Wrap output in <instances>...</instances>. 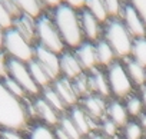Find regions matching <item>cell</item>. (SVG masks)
<instances>
[{
	"mask_svg": "<svg viewBox=\"0 0 146 139\" xmlns=\"http://www.w3.org/2000/svg\"><path fill=\"white\" fill-rule=\"evenodd\" d=\"M27 67H29V70H30V75L33 78V80L36 82V85L40 88V89H46L49 86H52V79L50 76L47 75V72L44 70V69L40 66V63L37 60H32L27 63Z\"/></svg>",
	"mask_w": 146,
	"mask_h": 139,
	"instance_id": "obj_22",
	"label": "cell"
},
{
	"mask_svg": "<svg viewBox=\"0 0 146 139\" xmlns=\"http://www.w3.org/2000/svg\"><path fill=\"white\" fill-rule=\"evenodd\" d=\"M29 113L22 99L13 96L0 80V128L3 130H22L27 126Z\"/></svg>",
	"mask_w": 146,
	"mask_h": 139,
	"instance_id": "obj_2",
	"label": "cell"
},
{
	"mask_svg": "<svg viewBox=\"0 0 146 139\" xmlns=\"http://www.w3.org/2000/svg\"><path fill=\"white\" fill-rule=\"evenodd\" d=\"M15 2L22 15L37 19L44 13V7L40 3V0H15Z\"/></svg>",
	"mask_w": 146,
	"mask_h": 139,
	"instance_id": "obj_23",
	"label": "cell"
},
{
	"mask_svg": "<svg viewBox=\"0 0 146 139\" xmlns=\"http://www.w3.org/2000/svg\"><path fill=\"white\" fill-rule=\"evenodd\" d=\"M36 45L46 47L56 55H62L66 50V45L62 40L50 15L47 13H43L36 19Z\"/></svg>",
	"mask_w": 146,
	"mask_h": 139,
	"instance_id": "obj_4",
	"label": "cell"
},
{
	"mask_svg": "<svg viewBox=\"0 0 146 139\" xmlns=\"http://www.w3.org/2000/svg\"><path fill=\"white\" fill-rule=\"evenodd\" d=\"M106 116L119 128V126H125L129 120V115H127V110L125 108V105L119 100H112L108 103V108H106Z\"/></svg>",
	"mask_w": 146,
	"mask_h": 139,
	"instance_id": "obj_20",
	"label": "cell"
},
{
	"mask_svg": "<svg viewBox=\"0 0 146 139\" xmlns=\"http://www.w3.org/2000/svg\"><path fill=\"white\" fill-rule=\"evenodd\" d=\"M59 128H60L70 139H82V138H83L82 133L78 130L76 125L73 123L72 119H70L69 116H66V115H63V116L60 118V120H59Z\"/></svg>",
	"mask_w": 146,
	"mask_h": 139,
	"instance_id": "obj_28",
	"label": "cell"
},
{
	"mask_svg": "<svg viewBox=\"0 0 146 139\" xmlns=\"http://www.w3.org/2000/svg\"><path fill=\"white\" fill-rule=\"evenodd\" d=\"M82 108L83 110L93 119V120H100V119H105V115H106V102H105V98L96 95V93H90L88 95L86 98H83V102H82Z\"/></svg>",
	"mask_w": 146,
	"mask_h": 139,
	"instance_id": "obj_14",
	"label": "cell"
},
{
	"mask_svg": "<svg viewBox=\"0 0 146 139\" xmlns=\"http://www.w3.org/2000/svg\"><path fill=\"white\" fill-rule=\"evenodd\" d=\"M129 3L140 15V17L143 19V22L146 25V0H129Z\"/></svg>",
	"mask_w": 146,
	"mask_h": 139,
	"instance_id": "obj_36",
	"label": "cell"
},
{
	"mask_svg": "<svg viewBox=\"0 0 146 139\" xmlns=\"http://www.w3.org/2000/svg\"><path fill=\"white\" fill-rule=\"evenodd\" d=\"M113 52L116 53V57L126 59L130 56L133 37L127 32L126 26L122 23L120 19H108V22L103 23V37Z\"/></svg>",
	"mask_w": 146,
	"mask_h": 139,
	"instance_id": "obj_3",
	"label": "cell"
},
{
	"mask_svg": "<svg viewBox=\"0 0 146 139\" xmlns=\"http://www.w3.org/2000/svg\"><path fill=\"white\" fill-rule=\"evenodd\" d=\"M35 60H37L40 63V66L47 72V75L50 76L52 82H54L56 79L62 78L59 55L47 50L46 47L35 45Z\"/></svg>",
	"mask_w": 146,
	"mask_h": 139,
	"instance_id": "obj_9",
	"label": "cell"
},
{
	"mask_svg": "<svg viewBox=\"0 0 146 139\" xmlns=\"http://www.w3.org/2000/svg\"><path fill=\"white\" fill-rule=\"evenodd\" d=\"M95 47H96V56H98L99 66L109 67L113 62H116V53L113 52V49L105 39H100L99 42H96Z\"/></svg>",
	"mask_w": 146,
	"mask_h": 139,
	"instance_id": "obj_21",
	"label": "cell"
},
{
	"mask_svg": "<svg viewBox=\"0 0 146 139\" xmlns=\"http://www.w3.org/2000/svg\"><path fill=\"white\" fill-rule=\"evenodd\" d=\"M119 139H120V138H119Z\"/></svg>",
	"mask_w": 146,
	"mask_h": 139,
	"instance_id": "obj_47",
	"label": "cell"
},
{
	"mask_svg": "<svg viewBox=\"0 0 146 139\" xmlns=\"http://www.w3.org/2000/svg\"><path fill=\"white\" fill-rule=\"evenodd\" d=\"M59 60H60V73L63 78L69 80H75L76 78L85 73L83 67L80 66L78 57L73 52L64 50L62 55H59Z\"/></svg>",
	"mask_w": 146,
	"mask_h": 139,
	"instance_id": "obj_11",
	"label": "cell"
},
{
	"mask_svg": "<svg viewBox=\"0 0 146 139\" xmlns=\"http://www.w3.org/2000/svg\"><path fill=\"white\" fill-rule=\"evenodd\" d=\"M52 88L59 95V98L63 100V103L66 106H72V108L76 106V103L79 100V96L75 92V88H73V85H72V80H69V79L62 76V78L56 79L52 83Z\"/></svg>",
	"mask_w": 146,
	"mask_h": 139,
	"instance_id": "obj_13",
	"label": "cell"
},
{
	"mask_svg": "<svg viewBox=\"0 0 146 139\" xmlns=\"http://www.w3.org/2000/svg\"><path fill=\"white\" fill-rule=\"evenodd\" d=\"M72 85H73V88H75V92L78 93L79 98H86L88 95L93 93L88 73H83L79 78H76L75 80H72Z\"/></svg>",
	"mask_w": 146,
	"mask_h": 139,
	"instance_id": "obj_26",
	"label": "cell"
},
{
	"mask_svg": "<svg viewBox=\"0 0 146 139\" xmlns=\"http://www.w3.org/2000/svg\"><path fill=\"white\" fill-rule=\"evenodd\" d=\"M103 5H105V9H106L109 19H119L120 17L123 0H103Z\"/></svg>",
	"mask_w": 146,
	"mask_h": 139,
	"instance_id": "obj_33",
	"label": "cell"
},
{
	"mask_svg": "<svg viewBox=\"0 0 146 139\" xmlns=\"http://www.w3.org/2000/svg\"><path fill=\"white\" fill-rule=\"evenodd\" d=\"M3 85H5V88L13 95V96H16V98H19V99H22V100H25V98L27 96V93L25 92V89L16 82V80H13L12 78H5L3 80Z\"/></svg>",
	"mask_w": 146,
	"mask_h": 139,
	"instance_id": "obj_31",
	"label": "cell"
},
{
	"mask_svg": "<svg viewBox=\"0 0 146 139\" xmlns=\"http://www.w3.org/2000/svg\"><path fill=\"white\" fill-rule=\"evenodd\" d=\"M0 139H25V138L16 130H3L0 133Z\"/></svg>",
	"mask_w": 146,
	"mask_h": 139,
	"instance_id": "obj_41",
	"label": "cell"
},
{
	"mask_svg": "<svg viewBox=\"0 0 146 139\" xmlns=\"http://www.w3.org/2000/svg\"><path fill=\"white\" fill-rule=\"evenodd\" d=\"M63 5L75 9L76 12H80L86 6V0H63Z\"/></svg>",
	"mask_w": 146,
	"mask_h": 139,
	"instance_id": "obj_39",
	"label": "cell"
},
{
	"mask_svg": "<svg viewBox=\"0 0 146 139\" xmlns=\"http://www.w3.org/2000/svg\"><path fill=\"white\" fill-rule=\"evenodd\" d=\"M85 9L88 12H90L100 23H105L109 19L106 9H105V5H103V0H86Z\"/></svg>",
	"mask_w": 146,
	"mask_h": 139,
	"instance_id": "obj_25",
	"label": "cell"
},
{
	"mask_svg": "<svg viewBox=\"0 0 146 139\" xmlns=\"http://www.w3.org/2000/svg\"><path fill=\"white\" fill-rule=\"evenodd\" d=\"M13 23H15V19L6 10V7L2 3V0H0V27L3 30H9V29L13 27Z\"/></svg>",
	"mask_w": 146,
	"mask_h": 139,
	"instance_id": "obj_34",
	"label": "cell"
},
{
	"mask_svg": "<svg viewBox=\"0 0 146 139\" xmlns=\"http://www.w3.org/2000/svg\"><path fill=\"white\" fill-rule=\"evenodd\" d=\"M122 23L126 26L127 32L132 35L133 39H139V37H146V25L143 22V19L140 17V15L133 9V6L126 2L122 6V12H120V17Z\"/></svg>",
	"mask_w": 146,
	"mask_h": 139,
	"instance_id": "obj_8",
	"label": "cell"
},
{
	"mask_svg": "<svg viewBox=\"0 0 146 139\" xmlns=\"http://www.w3.org/2000/svg\"><path fill=\"white\" fill-rule=\"evenodd\" d=\"M140 99H142V102H143V106L146 108V85L142 86V96H140Z\"/></svg>",
	"mask_w": 146,
	"mask_h": 139,
	"instance_id": "obj_44",
	"label": "cell"
},
{
	"mask_svg": "<svg viewBox=\"0 0 146 139\" xmlns=\"http://www.w3.org/2000/svg\"><path fill=\"white\" fill-rule=\"evenodd\" d=\"M129 57H132L135 62L146 67V37H139L133 40L132 52Z\"/></svg>",
	"mask_w": 146,
	"mask_h": 139,
	"instance_id": "obj_24",
	"label": "cell"
},
{
	"mask_svg": "<svg viewBox=\"0 0 146 139\" xmlns=\"http://www.w3.org/2000/svg\"><path fill=\"white\" fill-rule=\"evenodd\" d=\"M2 3H3V6L6 7V10L12 15V17H13V19H17V17L22 15L15 0H2Z\"/></svg>",
	"mask_w": 146,
	"mask_h": 139,
	"instance_id": "obj_38",
	"label": "cell"
},
{
	"mask_svg": "<svg viewBox=\"0 0 146 139\" xmlns=\"http://www.w3.org/2000/svg\"><path fill=\"white\" fill-rule=\"evenodd\" d=\"M50 17L64 42V45L70 49L75 50L79 47L83 42V32H82V25H80V15L75 9H72L66 5H62L52 10Z\"/></svg>",
	"mask_w": 146,
	"mask_h": 139,
	"instance_id": "obj_1",
	"label": "cell"
},
{
	"mask_svg": "<svg viewBox=\"0 0 146 139\" xmlns=\"http://www.w3.org/2000/svg\"><path fill=\"white\" fill-rule=\"evenodd\" d=\"M40 3L43 5L44 9H50V10H54L56 7L62 6L63 5V0H40Z\"/></svg>",
	"mask_w": 146,
	"mask_h": 139,
	"instance_id": "obj_40",
	"label": "cell"
},
{
	"mask_svg": "<svg viewBox=\"0 0 146 139\" xmlns=\"http://www.w3.org/2000/svg\"><path fill=\"white\" fill-rule=\"evenodd\" d=\"M100 128H102V130H103V135H105V136L113 138V136H116V133H117V126H116V125L109 119V118L102 119Z\"/></svg>",
	"mask_w": 146,
	"mask_h": 139,
	"instance_id": "obj_35",
	"label": "cell"
},
{
	"mask_svg": "<svg viewBox=\"0 0 146 139\" xmlns=\"http://www.w3.org/2000/svg\"><path fill=\"white\" fill-rule=\"evenodd\" d=\"M5 32L2 27H0V49H3V42H5Z\"/></svg>",
	"mask_w": 146,
	"mask_h": 139,
	"instance_id": "obj_45",
	"label": "cell"
},
{
	"mask_svg": "<svg viewBox=\"0 0 146 139\" xmlns=\"http://www.w3.org/2000/svg\"><path fill=\"white\" fill-rule=\"evenodd\" d=\"M123 135H125V139H142L143 129L137 122H127L123 126Z\"/></svg>",
	"mask_w": 146,
	"mask_h": 139,
	"instance_id": "obj_32",
	"label": "cell"
},
{
	"mask_svg": "<svg viewBox=\"0 0 146 139\" xmlns=\"http://www.w3.org/2000/svg\"><path fill=\"white\" fill-rule=\"evenodd\" d=\"M139 125L142 126V129H146V113H142L140 115V122Z\"/></svg>",
	"mask_w": 146,
	"mask_h": 139,
	"instance_id": "obj_43",
	"label": "cell"
},
{
	"mask_svg": "<svg viewBox=\"0 0 146 139\" xmlns=\"http://www.w3.org/2000/svg\"><path fill=\"white\" fill-rule=\"evenodd\" d=\"M57 113H63L64 112V109H66V105L63 103V100L59 98V95L53 90V88L52 86H49V88H46V89H43V96H42Z\"/></svg>",
	"mask_w": 146,
	"mask_h": 139,
	"instance_id": "obj_27",
	"label": "cell"
},
{
	"mask_svg": "<svg viewBox=\"0 0 146 139\" xmlns=\"http://www.w3.org/2000/svg\"><path fill=\"white\" fill-rule=\"evenodd\" d=\"M90 139H108V138H105V135H99V133H92V135H90Z\"/></svg>",
	"mask_w": 146,
	"mask_h": 139,
	"instance_id": "obj_46",
	"label": "cell"
},
{
	"mask_svg": "<svg viewBox=\"0 0 146 139\" xmlns=\"http://www.w3.org/2000/svg\"><path fill=\"white\" fill-rule=\"evenodd\" d=\"M13 29L17 30L27 42H30L35 46V43H36V19L26 16V15H20L17 19H15Z\"/></svg>",
	"mask_w": 146,
	"mask_h": 139,
	"instance_id": "obj_16",
	"label": "cell"
},
{
	"mask_svg": "<svg viewBox=\"0 0 146 139\" xmlns=\"http://www.w3.org/2000/svg\"><path fill=\"white\" fill-rule=\"evenodd\" d=\"M123 65H125V69H126V72L133 85H137V86L146 85V67H143L142 65L135 62L132 57L123 59Z\"/></svg>",
	"mask_w": 146,
	"mask_h": 139,
	"instance_id": "obj_19",
	"label": "cell"
},
{
	"mask_svg": "<svg viewBox=\"0 0 146 139\" xmlns=\"http://www.w3.org/2000/svg\"><path fill=\"white\" fill-rule=\"evenodd\" d=\"M125 108L127 110V115L130 116H140L142 115V110H143V102L139 96L136 95H129L126 98V103H125Z\"/></svg>",
	"mask_w": 146,
	"mask_h": 139,
	"instance_id": "obj_29",
	"label": "cell"
},
{
	"mask_svg": "<svg viewBox=\"0 0 146 139\" xmlns=\"http://www.w3.org/2000/svg\"><path fill=\"white\" fill-rule=\"evenodd\" d=\"M33 106H35V110H36V116H39L46 125H50V126L59 125V120H60L59 113L43 98H37L33 102Z\"/></svg>",
	"mask_w": 146,
	"mask_h": 139,
	"instance_id": "obj_18",
	"label": "cell"
},
{
	"mask_svg": "<svg viewBox=\"0 0 146 139\" xmlns=\"http://www.w3.org/2000/svg\"><path fill=\"white\" fill-rule=\"evenodd\" d=\"M73 53H75V56L78 57L80 66L83 67V70L90 72V70H93V69L99 67L95 43H90V42L85 40L79 47H76L75 50H73Z\"/></svg>",
	"mask_w": 146,
	"mask_h": 139,
	"instance_id": "obj_12",
	"label": "cell"
},
{
	"mask_svg": "<svg viewBox=\"0 0 146 139\" xmlns=\"http://www.w3.org/2000/svg\"><path fill=\"white\" fill-rule=\"evenodd\" d=\"M29 139H56L54 130L46 125H36L29 132Z\"/></svg>",
	"mask_w": 146,
	"mask_h": 139,
	"instance_id": "obj_30",
	"label": "cell"
},
{
	"mask_svg": "<svg viewBox=\"0 0 146 139\" xmlns=\"http://www.w3.org/2000/svg\"><path fill=\"white\" fill-rule=\"evenodd\" d=\"M110 93L116 98H127L133 90V83L125 69L123 62H113L106 70Z\"/></svg>",
	"mask_w": 146,
	"mask_h": 139,
	"instance_id": "obj_6",
	"label": "cell"
},
{
	"mask_svg": "<svg viewBox=\"0 0 146 139\" xmlns=\"http://www.w3.org/2000/svg\"><path fill=\"white\" fill-rule=\"evenodd\" d=\"M7 76L12 78L13 80H16L25 89V92L27 95H30V96L39 95L40 88L33 80V78L30 75V70L27 67V63H23V62H19V60H15V59L9 57V62H7Z\"/></svg>",
	"mask_w": 146,
	"mask_h": 139,
	"instance_id": "obj_7",
	"label": "cell"
},
{
	"mask_svg": "<svg viewBox=\"0 0 146 139\" xmlns=\"http://www.w3.org/2000/svg\"><path fill=\"white\" fill-rule=\"evenodd\" d=\"M80 15V25H82V32L83 37L86 42L96 43L103 37V23H100L90 12L86 9L79 12Z\"/></svg>",
	"mask_w": 146,
	"mask_h": 139,
	"instance_id": "obj_10",
	"label": "cell"
},
{
	"mask_svg": "<svg viewBox=\"0 0 146 139\" xmlns=\"http://www.w3.org/2000/svg\"><path fill=\"white\" fill-rule=\"evenodd\" d=\"M3 50L10 59L29 63L35 59V46L13 27L5 32Z\"/></svg>",
	"mask_w": 146,
	"mask_h": 139,
	"instance_id": "obj_5",
	"label": "cell"
},
{
	"mask_svg": "<svg viewBox=\"0 0 146 139\" xmlns=\"http://www.w3.org/2000/svg\"><path fill=\"white\" fill-rule=\"evenodd\" d=\"M89 75V80H90V86H92V92L102 96V98H108L110 93V88H109V82H108V76L105 72H102L99 67L93 69V70L88 72Z\"/></svg>",
	"mask_w": 146,
	"mask_h": 139,
	"instance_id": "obj_17",
	"label": "cell"
},
{
	"mask_svg": "<svg viewBox=\"0 0 146 139\" xmlns=\"http://www.w3.org/2000/svg\"><path fill=\"white\" fill-rule=\"evenodd\" d=\"M69 118L72 119V122L76 125L78 130L82 133V136L85 135H90L92 130L96 128V120H93L85 110L82 106H73L70 113H69Z\"/></svg>",
	"mask_w": 146,
	"mask_h": 139,
	"instance_id": "obj_15",
	"label": "cell"
},
{
	"mask_svg": "<svg viewBox=\"0 0 146 139\" xmlns=\"http://www.w3.org/2000/svg\"><path fill=\"white\" fill-rule=\"evenodd\" d=\"M7 62H9V56L3 49H0V80L7 78Z\"/></svg>",
	"mask_w": 146,
	"mask_h": 139,
	"instance_id": "obj_37",
	"label": "cell"
},
{
	"mask_svg": "<svg viewBox=\"0 0 146 139\" xmlns=\"http://www.w3.org/2000/svg\"><path fill=\"white\" fill-rule=\"evenodd\" d=\"M54 135H56V139H70V138H69V136H67V135H66L59 126L54 129Z\"/></svg>",
	"mask_w": 146,
	"mask_h": 139,
	"instance_id": "obj_42",
	"label": "cell"
}]
</instances>
